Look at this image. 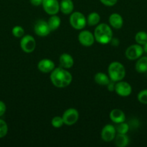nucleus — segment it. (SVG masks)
I'll return each instance as SVG.
<instances>
[{"mask_svg": "<svg viewBox=\"0 0 147 147\" xmlns=\"http://www.w3.org/2000/svg\"><path fill=\"white\" fill-rule=\"evenodd\" d=\"M50 78L53 86L59 88L67 87L72 81L71 74L61 67L55 68L50 73Z\"/></svg>", "mask_w": 147, "mask_h": 147, "instance_id": "1", "label": "nucleus"}, {"mask_svg": "<svg viewBox=\"0 0 147 147\" xmlns=\"http://www.w3.org/2000/svg\"><path fill=\"white\" fill-rule=\"evenodd\" d=\"M94 36L95 40L99 44H108L112 39V29L108 24L102 23L95 28Z\"/></svg>", "mask_w": 147, "mask_h": 147, "instance_id": "2", "label": "nucleus"}, {"mask_svg": "<svg viewBox=\"0 0 147 147\" xmlns=\"http://www.w3.org/2000/svg\"><path fill=\"white\" fill-rule=\"evenodd\" d=\"M108 75L112 81H120L125 76V67L119 62H112L108 67Z\"/></svg>", "mask_w": 147, "mask_h": 147, "instance_id": "3", "label": "nucleus"}, {"mask_svg": "<svg viewBox=\"0 0 147 147\" xmlns=\"http://www.w3.org/2000/svg\"><path fill=\"white\" fill-rule=\"evenodd\" d=\"M70 24L76 30H82L84 28L86 24L85 16L79 11H74L72 13L69 18Z\"/></svg>", "mask_w": 147, "mask_h": 147, "instance_id": "4", "label": "nucleus"}, {"mask_svg": "<svg viewBox=\"0 0 147 147\" xmlns=\"http://www.w3.org/2000/svg\"><path fill=\"white\" fill-rule=\"evenodd\" d=\"M20 47L24 53H33L36 47L35 40L33 36L29 34L24 36L20 40Z\"/></svg>", "mask_w": 147, "mask_h": 147, "instance_id": "5", "label": "nucleus"}, {"mask_svg": "<svg viewBox=\"0 0 147 147\" xmlns=\"http://www.w3.org/2000/svg\"><path fill=\"white\" fill-rule=\"evenodd\" d=\"M143 53H144V50L141 45H132L125 50V57L128 60H135L141 57Z\"/></svg>", "mask_w": 147, "mask_h": 147, "instance_id": "6", "label": "nucleus"}, {"mask_svg": "<svg viewBox=\"0 0 147 147\" xmlns=\"http://www.w3.org/2000/svg\"><path fill=\"white\" fill-rule=\"evenodd\" d=\"M79 116V112L76 109H69L63 113L62 118L64 124L67 126H72L77 122Z\"/></svg>", "mask_w": 147, "mask_h": 147, "instance_id": "7", "label": "nucleus"}, {"mask_svg": "<svg viewBox=\"0 0 147 147\" xmlns=\"http://www.w3.org/2000/svg\"><path fill=\"white\" fill-rule=\"evenodd\" d=\"M42 6L44 11L50 15L56 14L60 10V4L58 0H43Z\"/></svg>", "mask_w": 147, "mask_h": 147, "instance_id": "8", "label": "nucleus"}, {"mask_svg": "<svg viewBox=\"0 0 147 147\" xmlns=\"http://www.w3.org/2000/svg\"><path fill=\"white\" fill-rule=\"evenodd\" d=\"M115 91L117 94L122 97L129 96L132 93V87L128 83L125 81H118L115 86Z\"/></svg>", "mask_w": 147, "mask_h": 147, "instance_id": "9", "label": "nucleus"}, {"mask_svg": "<svg viewBox=\"0 0 147 147\" xmlns=\"http://www.w3.org/2000/svg\"><path fill=\"white\" fill-rule=\"evenodd\" d=\"M34 31L37 36L40 37H46L48 35L50 32V29L49 27L48 22L40 20L36 22L34 26Z\"/></svg>", "mask_w": 147, "mask_h": 147, "instance_id": "10", "label": "nucleus"}, {"mask_svg": "<svg viewBox=\"0 0 147 147\" xmlns=\"http://www.w3.org/2000/svg\"><path fill=\"white\" fill-rule=\"evenodd\" d=\"M116 136L115 127L111 124H107L104 126L101 131V138L105 142H110Z\"/></svg>", "mask_w": 147, "mask_h": 147, "instance_id": "11", "label": "nucleus"}, {"mask_svg": "<svg viewBox=\"0 0 147 147\" xmlns=\"http://www.w3.org/2000/svg\"><path fill=\"white\" fill-rule=\"evenodd\" d=\"M78 40L83 46L89 47L94 44L95 39V36L91 32L88 31V30H84L79 34Z\"/></svg>", "mask_w": 147, "mask_h": 147, "instance_id": "12", "label": "nucleus"}, {"mask_svg": "<svg viewBox=\"0 0 147 147\" xmlns=\"http://www.w3.org/2000/svg\"><path fill=\"white\" fill-rule=\"evenodd\" d=\"M37 68L42 73H50L55 69V63L50 59H43L37 63Z\"/></svg>", "mask_w": 147, "mask_h": 147, "instance_id": "13", "label": "nucleus"}, {"mask_svg": "<svg viewBox=\"0 0 147 147\" xmlns=\"http://www.w3.org/2000/svg\"><path fill=\"white\" fill-rule=\"evenodd\" d=\"M59 63H60V66L61 67H63L65 69H69L74 65V59L71 55L68 54V53H63V54L61 55L60 57H59Z\"/></svg>", "mask_w": 147, "mask_h": 147, "instance_id": "14", "label": "nucleus"}, {"mask_svg": "<svg viewBox=\"0 0 147 147\" xmlns=\"http://www.w3.org/2000/svg\"><path fill=\"white\" fill-rule=\"evenodd\" d=\"M110 118L111 121L115 123H119L124 122L125 120V115L123 111L118 109H113L110 113Z\"/></svg>", "mask_w": 147, "mask_h": 147, "instance_id": "15", "label": "nucleus"}, {"mask_svg": "<svg viewBox=\"0 0 147 147\" xmlns=\"http://www.w3.org/2000/svg\"><path fill=\"white\" fill-rule=\"evenodd\" d=\"M109 22L111 27L115 29H120L123 24V20L120 14L118 13H112L109 17Z\"/></svg>", "mask_w": 147, "mask_h": 147, "instance_id": "16", "label": "nucleus"}, {"mask_svg": "<svg viewBox=\"0 0 147 147\" xmlns=\"http://www.w3.org/2000/svg\"><path fill=\"white\" fill-rule=\"evenodd\" d=\"M59 4H60L61 11L64 14H71L74 8L72 0H61Z\"/></svg>", "mask_w": 147, "mask_h": 147, "instance_id": "17", "label": "nucleus"}, {"mask_svg": "<svg viewBox=\"0 0 147 147\" xmlns=\"http://www.w3.org/2000/svg\"><path fill=\"white\" fill-rule=\"evenodd\" d=\"M115 146L118 147H125L128 146L129 143V139L126 134H118L115 137Z\"/></svg>", "mask_w": 147, "mask_h": 147, "instance_id": "18", "label": "nucleus"}, {"mask_svg": "<svg viewBox=\"0 0 147 147\" xmlns=\"http://www.w3.org/2000/svg\"><path fill=\"white\" fill-rule=\"evenodd\" d=\"M135 70L139 73L147 72V57H141L135 63Z\"/></svg>", "mask_w": 147, "mask_h": 147, "instance_id": "19", "label": "nucleus"}, {"mask_svg": "<svg viewBox=\"0 0 147 147\" xmlns=\"http://www.w3.org/2000/svg\"><path fill=\"white\" fill-rule=\"evenodd\" d=\"M110 78L108 77L105 73H97L95 76V81L99 86H108V83L110 82Z\"/></svg>", "mask_w": 147, "mask_h": 147, "instance_id": "20", "label": "nucleus"}, {"mask_svg": "<svg viewBox=\"0 0 147 147\" xmlns=\"http://www.w3.org/2000/svg\"><path fill=\"white\" fill-rule=\"evenodd\" d=\"M48 26L51 31H54V30H57L61 25L60 17L59 16L56 15V14L52 15L48 20Z\"/></svg>", "mask_w": 147, "mask_h": 147, "instance_id": "21", "label": "nucleus"}, {"mask_svg": "<svg viewBox=\"0 0 147 147\" xmlns=\"http://www.w3.org/2000/svg\"><path fill=\"white\" fill-rule=\"evenodd\" d=\"M100 21V16L97 12H92L88 15L86 22L89 26H95Z\"/></svg>", "mask_w": 147, "mask_h": 147, "instance_id": "22", "label": "nucleus"}, {"mask_svg": "<svg viewBox=\"0 0 147 147\" xmlns=\"http://www.w3.org/2000/svg\"><path fill=\"white\" fill-rule=\"evenodd\" d=\"M135 40L138 45H143L147 42V33L144 31L138 32L135 34Z\"/></svg>", "mask_w": 147, "mask_h": 147, "instance_id": "23", "label": "nucleus"}, {"mask_svg": "<svg viewBox=\"0 0 147 147\" xmlns=\"http://www.w3.org/2000/svg\"><path fill=\"white\" fill-rule=\"evenodd\" d=\"M115 130L118 134H126L129 130V126H128V123H125L124 122L117 123V126H115Z\"/></svg>", "mask_w": 147, "mask_h": 147, "instance_id": "24", "label": "nucleus"}, {"mask_svg": "<svg viewBox=\"0 0 147 147\" xmlns=\"http://www.w3.org/2000/svg\"><path fill=\"white\" fill-rule=\"evenodd\" d=\"M12 32V34L14 37H17V38H20V37H22L23 35H24V30L21 26H15V27H13Z\"/></svg>", "mask_w": 147, "mask_h": 147, "instance_id": "25", "label": "nucleus"}, {"mask_svg": "<svg viewBox=\"0 0 147 147\" xmlns=\"http://www.w3.org/2000/svg\"><path fill=\"white\" fill-rule=\"evenodd\" d=\"M8 132V126L2 119H0V139L4 137Z\"/></svg>", "mask_w": 147, "mask_h": 147, "instance_id": "26", "label": "nucleus"}, {"mask_svg": "<svg viewBox=\"0 0 147 147\" xmlns=\"http://www.w3.org/2000/svg\"><path fill=\"white\" fill-rule=\"evenodd\" d=\"M51 124L54 128H60L64 124L63 118L61 116H55L52 119Z\"/></svg>", "mask_w": 147, "mask_h": 147, "instance_id": "27", "label": "nucleus"}, {"mask_svg": "<svg viewBox=\"0 0 147 147\" xmlns=\"http://www.w3.org/2000/svg\"><path fill=\"white\" fill-rule=\"evenodd\" d=\"M138 100L143 104H147V89H144L138 93Z\"/></svg>", "mask_w": 147, "mask_h": 147, "instance_id": "28", "label": "nucleus"}, {"mask_svg": "<svg viewBox=\"0 0 147 147\" xmlns=\"http://www.w3.org/2000/svg\"><path fill=\"white\" fill-rule=\"evenodd\" d=\"M99 1L104 5L108 6V7H112V6H114L116 4L118 0H99Z\"/></svg>", "mask_w": 147, "mask_h": 147, "instance_id": "29", "label": "nucleus"}, {"mask_svg": "<svg viewBox=\"0 0 147 147\" xmlns=\"http://www.w3.org/2000/svg\"><path fill=\"white\" fill-rule=\"evenodd\" d=\"M6 109H7L6 104L3 101L0 100V117L5 113Z\"/></svg>", "mask_w": 147, "mask_h": 147, "instance_id": "30", "label": "nucleus"}, {"mask_svg": "<svg viewBox=\"0 0 147 147\" xmlns=\"http://www.w3.org/2000/svg\"><path fill=\"white\" fill-rule=\"evenodd\" d=\"M30 1L32 5L38 7V6L42 5V3H43V0H30Z\"/></svg>", "mask_w": 147, "mask_h": 147, "instance_id": "31", "label": "nucleus"}, {"mask_svg": "<svg viewBox=\"0 0 147 147\" xmlns=\"http://www.w3.org/2000/svg\"><path fill=\"white\" fill-rule=\"evenodd\" d=\"M114 83H115V82L112 81V80H110V83L108 84V86H108V89L110 90V91L115 90V84Z\"/></svg>", "mask_w": 147, "mask_h": 147, "instance_id": "32", "label": "nucleus"}, {"mask_svg": "<svg viewBox=\"0 0 147 147\" xmlns=\"http://www.w3.org/2000/svg\"><path fill=\"white\" fill-rule=\"evenodd\" d=\"M143 50H144V53H147V42H146L145 44L143 45Z\"/></svg>", "mask_w": 147, "mask_h": 147, "instance_id": "33", "label": "nucleus"}]
</instances>
